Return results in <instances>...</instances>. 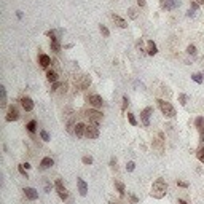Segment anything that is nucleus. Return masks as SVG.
Instances as JSON below:
<instances>
[{"label": "nucleus", "instance_id": "obj_9", "mask_svg": "<svg viewBox=\"0 0 204 204\" xmlns=\"http://www.w3.org/2000/svg\"><path fill=\"white\" fill-rule=\"evenodd\" d=\"M56 192H58V195H59V198L62 199V201H65L67 198H69V192L65 190V187L62 185V182L58 179L56 180Z\"/></svg>", "mask_w": 204, "mask_h": 204}, {"label": "nucleus", "instance_id": "obj_24", "mask_svg": "<svg viewBox=\"0 0 204 204\" xmlns=\"http://www.w3.org/2000/svg\"><path fill=\"white\" fill-rule=\"evenodd\" d=\"M35 129H37V121H35V120L29 121V123H27V131L34 134V132H35Z\"/></svg>", "mask_w": 204, "mask_h": 204}, {"label": "nucleus", "instance_id": "obj_6", "mask_svg": "<svg viewBox=\"0 0 204 204\" xmlns=\"http://www.w3.org/2000/svg\"><path fill=\"white\" fill-rule=\"evenodd\" d=\"M85 135H86L88 139H97L99 137V128L96 125H88Z\"/></svg>", "mask_w": 204, "mask_h": 204}, {"label": "nucleus", "instance_id": "obj_25", "mask_svg": "<svg viewBox=\"0 0 204 204\" xmlns=\"http://www.w3.org/2000/svg\"><path fill=\"white\" fill-rule=\"evenodd\" d=\"M192 80H193V81H196L198 85H201L204 78H202V75H201V74H193V75H192Z\"/></svg>", "mask_w": 204, "mask_h": 204}, {"label": "nucleus", "instance_id": "obj_44", "mask_svg": "<svg viewBox=\"0 0 204 204\" xmlns=\"http://www.w3.org/2000/svg\"><path fill=\"white\" fill-rule=\"evenodd\" d=\"M195 2H198L199 5H204V0H195Z\"/></svg>", "mask_w": 204, "mask_h": 204}, {"label": "nucleus", "instance_id": "obj_38", "mask_svg": "<svg viewBox=\"0 0 204 204\" xmlns=\"http://www.w3.org/2000/svg\"><path fill=\"white\" fill-rule=\"evenodd\" d=\"M128 105H129V99H128V96H123V107H121V108H123V112L128 108Z\"/></svg>", "mask_w": 204, "mask_h": 204}, {"label": "nucleus", "instance_id": "obj_22", "mask_svg": "<svg viewBox=\"0 0 204 204\" xmlns=\"http://www.w3.org/2000/svg\"><path fill=\"white\" fill-rule=\"evenodd\" d=\"M89 85H91V77L85 75V77H83V80H81V83H80V88H81V89H86Z\"/></svg>", "mask_w": 204, "mask_h": 204}, {"label": "nucleus", "instance_id": "obj_27", "mask_svg": "<svg viewBox=\"0 0 204 204\" xmlns=\"http://www.w3.org/2000/svg\"><path fill=\"white\" fill-rule=\"evenodd\" d=\"M196 156H198V159H199L201 163H204V145H202V147H199V150H198Z\"/></svg>", "mask_w": 204, "mask_h": 204}, {"label": "nucleus", "instance_id": "obj_35", "mask_svg": "<svg viewBox=\"0 0 204 204\" xmlns=\"http://www.w3.org/2000/svg\"><path fill=\"white\" fill-rule=\"evenodd\" d=\"M179 101H180V104H182V105H187V101H188L187 94H179Z\"/></svg>", "mask_w": 204, "mask_h": 204}, {"label": "nucleus", "instance_id": "obj_16", "mask_svg": "<svg viewBox=\"0 0 204 204\" xmlns=\"http://www.w3.org/2000/svg\"><path fill=\"white\" fill-rule=\"evenodd\" d=\"M112 19H113V22L120 27V29H126V27H128V22L121 16H118V15H112Z\"/></svg>", "mask_w": 204, "mask_h": 204}, {"label": "nucleus", "instance_id": "obj_36", "mask_svg": "<svg viewBox=\"0 0 204 204\" xmlns=\"http://www.w3.org/2000/svg\"><path fill=\"white\" fill-rule=\"evenodd\" d=\"M18 171H19V174H22V175H24L26 179L29 177V175H27V172H26V168H24V164H19V166H18Z\"/></svg>", "mask_w": 204, "mask_h": 204}, {"label": "nucleus", "instance_id": "obj_41", "mask_svg": "<svg viewBox=\"0 0 204 204\" xmlns=\"http://www.w3.org/2000/svg\"><path fill=\"white\" fill-rule=\"evenodd\" d=\"M110 168H112V169H116V159H115V158L110 159Z\"/></svg>", "mask_w": 204, "mask_h": 204}, {"label": "nucleus", "instance_id": "obj_2", "mask_svg": "<svg viewBox=\"0 0 204 204\" xmlns=\"http://www.w3.org/2000/svg\"><path fill=\"white\" fill-rule=\"evenodd\" d=\"M158 105H159V110L163 112V115L168 116V118H174L175 116V108L171 102L164 101V99H158Z\"/></svg>", "mask_w": 204, "mask_h": 204}, {"label": "nucleus", "instance_id": "obj_28", "mask_svg": "<svg viewBox=\"0 0 204 204\" xmlns=\"http://www.w3.org/2000/svg\"><path fill=\"white\" fill-rule=\"evenodd\" d=\"M51 50H53L54 53H59V51H61V45H59V42H51Z\"/></svg>", "mask_w": 204, "mask_h": 204}, {"label": "nucleus", "instance_id": "obj_7", "mask_svg": "<svg viewBox=\"0 0 204 204\" xmlns=\"http://www.w3.org/2000/svg\"><path fill=\"white\" fill-rule=\"evenodd\" d=\"M18 118H19L18 107H15V105H10V107H8V112H7V116H5V120H7V121H16Z\"/></svg>", "mask_w": 204, "mask_h": 204}, {"label": "nucleus", "instance_id": "obj_13", "mask_svg": "<svg viewBox=\"0 0 204 204\" xmlns=\"http://www.w3.org/2000/svg\"><path fill=\"white\" fill-rule=\"evenodd\" d=\"M77 185H78V193L81 196H86L88 195V185L83 179H77Z\"/></svg>", "mask_w": 204, "mask_h": 204}, {"label": "nucleus", "instance_id": "obj_11", "mask_svg": "<svg viewBox=\"0 0 204 204\" xmlns=\"http://www.w3.org/2000/svg\"><path fill=\"white\" fill-rule=\"evenodd\" d=\"M22 192H24V195H26V198H27V199H31V201H35V199H38V192H37L35 188H32V187H27V188H24Z\"/></svg>", "mask_w": 204, "mask_h": 204}, {"label": "nucleus", "instance_id": "obj_33", "mask_svg": "<svg viewBox=\"0 0 204 204\" xmlns=\"http://www.w3.org/2000/svg\"><path fill=\"white\" fill-rule=\"evenodd\" d=\"M128 120H129V123H131L132 126L137 125V120H135V116H134L132 113H128Z\"/></svg>", "mask_w": 204, "mask_h": 204}, {"label": "nucleus", "instance_id": "obj_14", "mask_svg": "<svg viewBox=\"0 0 204 204\" xmlns=\"http://www.w3.org/2000/svg\"><path fill=\"white\" fill-rule=\"evenodd\" d=\"M38 64L43 67V69H46V67L51 65V58L48 56V54H40L38 56Z\"/></svg>", "mask_w": 204, "mask_h": 204}, {"label": "nucleus", "instance_id": "obj_40", "mask_svg": "<svg viewBox=\"0 0 204 204\" xmlns=\"http://www.w3.org/2000/svg\"><path fill=\"white\" fill-rule=\"evenodd\" d=\"M195 15H196V10H193V8H190L187 11V16H195Z\"/></svg>", "mask_w": 204, "mask_h": 204}, {"label": "nucleus", "instance_id": "obj_43", "mask_svg": "<svg viewBox=\"0 0 204 204\" xmlns=\"http://www.w3.org/2000/svg\"><path fill=\"white\" fill-rule=\"evenodd\" d=\"M108 204H123L121 201H108Z\"/></svg>", "mask_w": 204, "mask_h": 204}, {"label": "nucleus", "instance_id": "obj_21", "mask_svg": "<svg viewBox=\"0 0 204 204\" xmlns=\"http://www.w3.org/2000/svg\"><path fill=\"white\" fill-rule=\"evenodd\" d=\"M58 72L56 70H48V74H46V78H48V81H51V83H56L58 81Z\"/></svg>", "mask_w": 204, "mask_h": 204}, {"label": "nucleus", "instance_id": "obj_12", "mask_svg": "<svg viewBox=\"0 0 204 204\" xmlns=\"http://www.w3.org/2000/svg\"><path fill=\"white\" fill-rule=\"evenodd\" d=\"M21 107L24 108L26 112H32L34 110V101L31 97H22L21 99Z\"/></svg>", "mask_w": 204, "mask_h": 204}, {"label": "nucleus", "instance_id": "obj_19", "mask_svg": "<svg viewBox=\"0 0 204 204\" xmlns=\"http://www.w3.org/2000/svg\"><path fill=\"white\" fill-rule=\"evenodd\" d=\"M115 188H116V192H118V195H120V196H125L126 188H125V183H123V182L115 180Z\"/></svg>", "mask_w": 204, "mask_h": 204}, {"label": "nucleus", "instance_id": "obj_39", "mask_svg": "<svg viewBox=\"0 0 204 204\" xmlns=\"http://www.w3.org/2000/svg\"><path fill=\"white\" fill-rule=\"evenodd\" d=\"M177 185L182 188H188V182H183V180H177Z\"/></svg>", "mask_w": 204, "mask_h": 204}, {"label": "nucleus", "instance_id": "obj_26", "mask_svg": "<svg viewBox=\"0 0 204 204\" xmlns=\"http://www.w3.org/2000/svg\"><path fill=\"white\" fill-rule=\"evenodd\" d=\"M187 53L190 54V56H196V46L195 45H188V48H187Z\"/></svg>", "mask_w": 204, "mask_h": 204}, {"label": "nucleus", "instance_id": "obj_45", "mask_svg": "<svg viewBox=\"0 0 204 204\" xmlns=\"http://www.w3.org/2000/svg\"><path fill=\"white\" fill-rule=\"evenodd\" d=\"M179 204H188L187 201H183V199H179Z\"/></svg>", "mask_w": 204, "mask_h": 204}, {"label": "nucleus", "instance_id": "obj_32", "mask_svg": "<svg viewBox=\"0 0 204 204\" xmlns=\"http://www.w3.org/2000/svg\"><path fill=\"white\" fill-rule=\"evenodd\" d=\"M128 198H129V201H131V204H137V202H139V199H137V196H135V195H132V193H128Z\"/></svg>", "mask_w": 204, "mask_h": 204}, {"label": "nucleus", "instance_id": "obj_18", "mask_svg": "<svg viewBox=\"0 0 204 204\" xmlns=\"http://www.w3.org/2000/svg\"><path fill=\"white\" fill-rule=\"evenodd\" d=\"M147 53L150 54V56H155V54L158 53V48H156V45L152 42V40H148V42H147Z\"/></svg>", "mask_w": 204, "mask_h": 204}, {"label": "nucleus", "instance_id": "obj_29", "mask_svg": "<svg viewBox=\"0 0 204 204\" xmlns=\"http://www.w3.org/2000/svg\"><path fill=\"white\" fill-rule=\"evenodd\" d=\"M40 137H42V140L48 142V140H50V134H48L45 129H42V131H40Z\"/></svg>", "mask_w": 204, "mask_h": 204}, {"label": "nucleus", "instance_id": "obj_10", "mask_svg": "<svg viewBox=\"0 0 204 204\" xmlns=\"http://www.w3.org/2000/svg\"><path fill=\"white\" fill-rule=\"evenodd\" d=\"M159 3L161 7L164 8V10H174V8H177L180 5V0H159Z\"/></svg>", "mask_w": 204, "mask_h": 204}, {"label": "nucleus", "instance_id": "obj_42", "mask_svg": "<svg viewBox=\"0 0 204 204\" xmlns=\"http://www.w3.org/2000/svg\"><path fill=\"white\" fill-rule=\"evenodd\" d=\"M137 3H139L140 7H145V0H137Z\"/></svg>", "mask_w": 204, "mask_h": 204}, {"label": "nucleus", "instance_id": "obj_20", "mask_svg": "<svg viewBox=\"0 0 204 204\" xmlns=\"http://www.w3.org/2000/svg\"><path fill=\"white\" fill-rule=\"evenodd\" d=\"M0 96H2V99H0V107H7V89H5V86H0Z\"/></svg>", "mask_w": 204, "mask_h": 204}, {"label": "nucleus", "instance_id": "obj_5", "mask_svg": "<svg viewBox=\"0 0 204 204\" xmlns=\"http://www.w3.org/2000/svg\"><path fill=\"white\" fill-rule=\"evenodd\" d=\"M153 113V108L152 107H145L144 110L140 112V120H142V125L144 126H150V116Z\"/></svg>", "mask_w": 204, "mask_h": 204}, {"label": "nucleus", "instance_id": "obj_34", "mask_svg": "<svg viewBox=\"0 0 204 204\" xmlns=\"http://www.w3.org/2000/svg\"><path fill=\"white\" fill-rule=\"evenodd\" d=\"M99 29H101V34H102L104 37H108V35H110V31H108V29H107L105 26H101Z\"/></svg>", "mask_w": 204, "mask_h": 204}, {"label": "nucleus", "instance_id": "obj_4", "mask_svg": "<svg viewBox=\"0 0 204 204\" xmlns=\"http://www.w3.org/2000/svg\"><path fill=\"white\" fill-rule=\"evenodd\" d=\"M86 116L89 118V121H93V125H96V126H99V123L102 121V113L99 110H88Z\"/></svg>", "mask_w": 204, "mask_h": 204}, {"label": "nucleus", "instance_id": "obj_30", "mask_svg": "<svg viewBox=\"0 0 204 204\" xmlns=\"http://www.w3.org/2000/svg\"><path fill=\"white\" fill-rule=\"evenodd\" d=\"M128 15H129L131 19H135V18H137V11H135V8H129L128 10Z\"/></svg>", "mask_w": 204, "mask_h": 204}, {"label": "nucleus", "instance_id": "obj_17", "mask_svg": "<svg viewBox=\"0 0 204 204\" xmlns=\"http://www.w3.org/2000/svg\"><path fill=\"white\" fill-rule=\"evenodd\" d=\"M53 164H54V161H53L50 156H46V158L42 159V163H40V169H43V171H45V169H50Z\"/></svg>", "mask_w": 204, "mask_h": 204}, {"label": "nucleus", "instance_id": "obj_3", "mask_svg": "<svg viewBox=\"0 0 204 204\" xmlns=\"http://www.w3.org/2000/svg\"><path fill=\"white\" fill-rule=\"evenodd\" d=\"M153 148L158 152V155L164 153V135H163V132H158L156 139L153 140Z\"/></svg>", "mask_w": 204, "mask_h": 204}, {"label": "nucleus", "instance_id": "obj_8", "mask_svg": "<svg viewBox=\"0 0 204 204\" xmlns=\"http://www.w3.org/2000/svg\"><path fill=\"white\" fill-rule=\"evenodd\" d=\"M86 101H88L93 107H102V104H104V101H102V97L99 96V94H88Z\"/></svg>", "mask_w": 204, "mask_h": 204}, {"label": "nucleus", "instance_id": "obj_31", "mask_svg": "<svg viewBox=\"0 0 204 204\" xmlns=\"http://www.w3.org/2000/svg\"><path fill=\"white\" fill-rule=\"evenodd\" d=\"M134 169H135V163H134V161H129L128 164H126V171H128V172H132Z\"/></svg>", "mask_w": 204, "mask_h": 204}, {"label": "nucleus", "instance_id": "obj_1", "mask_svg": "<svg viewBox=\"0 0 204 204\" xmlns=\"http://www.w3.org/2000/svg\"><path fill=\"white\" fill-rule=\"evenodd\" d=\"M152 196L156 198V199H161V198H164L166 193H168V183L164 179H156L152 185Z\"/></svg>", "mask_w": 204, "mask_h": 204}, {"label": "nucleus", "instance_id": "obj_37", "mask_svg": "<svg viewBox=\"0 0 204 204\" xmlns=\"http://www.w3.org/2000/svg\"><path fill=\"white\" fill-rule=\"evenodd\" d=\"M81 161H83V164H93V158L91 156H83Z\"/></svg>", "mask_w": 204, "mask_h": 204}, {"label": "nucleus", "instance_id": "obj_23", "mask_svg": "<svg viewBox=\"0 0 204 204\" xmlns=\"http://www.w3.org/2000/svg\"><path fill=\"white\" fill-rule=\"evenodd\" d=\"M195 126L198 128V131L204 129V118H202V116H198V118L195 120Z\"/></svg>", "mask_w": 204, "mask_h": 204}, {"label": "nucleus", "instance_id": "obj_15", "mask_svg": "<svg viewBox=\"0 0 204 204\" xmlns=\"http://www.w3.org/2000/svg\"><path fill=\"white\" fill-rule=\"evenodd\" d=\"M85 132H86V125H83V123H77V125H75L74 134L77 135V137H83Z\"/></svg>", "mask_w": 204, "mask_h": 204}]
</instances>
